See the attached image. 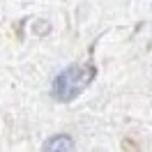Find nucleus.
Wrapping results in <instances>:
<instances>
[{
    "label": "nucleus",
    "instance_id": "nucleus-1",
    "mask_svg": "<svg viewBox=\"0 0 152 152\" xmlns=\"http://www.w3.org/2000/svg\"><path fill=\"white\" fill-rule=\"evenodd\" d=\"M92 78H95V69L90 65H72L65 72H60L53 81V95L60 102H72L90 86Z\"/></svg>",
    "mask_w": 152,
    "mask_h": 152
},
{
    "label": "nucleus",
    "instance_id": "nucleus-2",
    "mask_svg": "<svg viewBox=\"0 0 152 152\" xmlns=\"http://www.w3.org/2000/svg\"><path fill=\"white\" fill-rule=\"evenodd\" d=\"M42 152H74V143H72L69 136L58 134V136H53V138L46 141V145H44Z\"/></svg>",
    "mask_w": 152,
    "mask_h": 152
}]
</instances>
